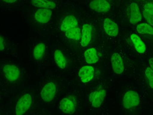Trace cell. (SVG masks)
<instances>
[{
  "instance_id": "cell-17",
  "label": "cell",
  "mask_w": 153,
  "mask_h": 115,
  "mask_svg": "<svg viewBox=\"0 0 153 115\" xmlns=\"http://www.w3.org/2000/svg\"><path fill=\"white\" fill-rule=\"evenodd\" d=\"M31 2L34 6L40 8L53 9L56 6L54 2L50 0H32Z\"/></svg>"
},
{
  "instance_id": "cell-7",
  "label": "cell",
  "mask_w": 153,
  "mask_h": 115,
  "mask_svg": "<svg viewBox=\"0 0 153 115\" xmlns=\"http://www.w3.org/2000/svg\"><path fill=\"white\" fill-rule=\"evenodd\" d=\"M106 96V91L104 90H97L90 94L89 97V101L94 108L100 107Z\"/></svg>"
},
{
  "instance_id": "cell-2",
  "label": "cell",
  "mask_w": 153,
  "mask_h": 115,
  "mask_svg": "<svg viewBox=\"0 0 153 115\" xmlns=\"http://www.w3.org/2000/svg\"><path fill=\"white\" fill-rule=\"evenodd\" d=\"M140 102V99L137 93L134 91H128L123 96V105L125 108H130L138 106Z\"/></svg>"
},
{
  "instance_id": "cell-9",
  "label": "cell",
  "mask_w": 153,
  "mask_h": 115,
  "mask_svg": "<svg viewBox=\"0 0 153 115\" xmlns=\"http://www.w3.org/2000/svg\"><path fill=\"white\" fill-rule=\"evenodd\" d=\"M52 15L51 9L40 8L35 13V19L38 22L45 23L49 22Z\"/></svg>"
},
{
  "instance_id": "cell-5",
  "label": "cell",
  "mask_w": 153,
  "mask_h": 115,
  "mask_svg": "<svg viewBox=\"0 0 153 115\" xmlns=\"http://www.w3.org/2000/svg\"><path fill=\"white\" fill-rule=\"evenodd\" d=\"M89 6L90 9L98 13H106L111 9V4L107 0H93Z\"/></svg>"
},
{
  "instance_id": "cell-18",
  "label": "cell",
  "mask_w": 153,
  "mask_h": 115,
  "mask_svg": "<svg viewBox=\"0 0 153 115\" xmlns=\"http://www.w3.org/2000/svg\"><path fill=\"white\" fill-rule=\"evenodd\" d=\"M45 52V46L44 43H40L35 46L33 52L34 58L36 60H40L42 58Z\"/></svg>"
},
{
  "instance_id": "cell-23",
  "label": "cell",
  "mask_w": 153,
  "mask_h": 115,
  "mask_svg": "<svg viewBox=\"0 0 153 115\" xmlns=\"http://www.w3.org/2000/svg\"><path fill=\"white\" fill-rule=\"evenodd\" d=\"M143 15L148 23L153 27V15L149 14L145 10H143Z\"/></svg>"
},
{
  "instance_id": "cell-19",
  "label": "cell",
  "mask_w": 153,
  "mask_h": 115,
  "mask_svg": "<svg viewBox=\"0 0 153 115\" xmlns=\"http://www.w3.org/2000/svg\"><path fill=\"white\" fill-rule=\"evenodd\" d=\"M54 58L56 64L61 69H64L66 66V60L62 52L59 50L55 51Z\"/></svg>"
},
{
  "instance_id": "cell-25",
  "label": "cell",
  "mask_w": 153,
  "mask_h": 115,
  "mask_svg": "<svg viewBox=\"0 0 153 115\" xmlns=\"http://www.w3.org/2000/svg\"><path fill=\"white\" fill-rule=\"evenodd\" d=\"M0 48H1V50L2 51L5 49V42H4V39L2 38V36H1L0 38Z\"/></svg>"
},
{
  "instance_id": "cell-11",
  "label": "cell",
  "mask_w": 153,
  "mask_h": 115,
  "mask_svg": "<svg viewBox=\"0 0 153 115\" xmlns=\"http://www.w3.org/2000/svg\"><path fill=\"white\" fill-rule=\"evenodd\" d=\"M104 28L106 34L112 37H115L119 33V27L117 23L109 19L106 18L103 23Z\"/></svg>"
},
{
  "instance_id": "cell-1",
  "label": "cell",
  "mask_w": 153,
  "mask_h": 115,
  "mask_svg": "<svg viewBox=\"0 0 153 115\" xmlns=\"http://www.w3.org/2000/svg\"><path fill=\"white\" fill-rule=\"evenodd\" d=\"M32 103V98L29 93L23 95L19 99L16 104L15 109L16 114L18 115H23L31 107Z\"/></svg>"
},
{
  "instance_id": "cell-26",
  "label": "cell",
  "mask_w": 153,
  "mask_h": 115,
  "mask_svg": "<svg viewBox=\"0 0 153 115\" xmlns=\"http://www.w3.org/2000/svg\"><path fill=\"white\" fill-rule=\"evenodd\" d=\"M149 65L150 67L153 70V58H151L149 60Z\"/></svg>"
},
{
  "instance_id": "cell-14",
  "label": "cell",
  "mask_w": 153,
  "mask_h": 115,
  "mask_svg": "<svg viewBox=\"0 0 153 115\" xmlns=\"http://www.w3.org/2000/svg\"><path fill=\"white\" fill-rule=\"evenodd\" d=\"M92 27L89 24H85L82 28L81 37V45L86 47L90 42L92 37Z\"/></svg>"
},
{
  "instance_id": "cell-3",
  "label": "cell",
  "mask_w": 153,
  "mask_h": 115,
  "mask_svg": "<svg viewBox=\"0 0 153 115\" xmlns=\"http://www.w3.org/2000/svg\"><path fill=\"white\" fill-rule=\"evenodd\" d=\"M56 92V86L53 83L49 82L45 85L41 91V97L45 102L51 101Z\"/></svg>"
},
{
  "instance_id": "cell-22",
  "label": "cell",
  "mask_w": 153,
  "mask_h": 115,
  "mask_svg": "<svg viewBox=\"0 0 153 115\" xmlns=\"http://www.w3.org/2000/svg\"><path fill=\"white\" fill-rule=\"evenodd\" d=\"M145 74L149 81L150 87L153 89V70L151 67H148L145 71Z\"/></svg>"
},
{
  "instance_id": "cell-27",
  "label": "cell",
  "mask_w": 153,
  "mask_h": 115,
  "mask_svg": "<svg viewBox=\"0 0 153 115\" xmlns=\"http://www.w3.org/2000/svg\"><path fill=\"white\" fill-rule=\"evenodd\" d=\"M2 1L8 3H13L16 2L17 0H2Z\"/></svg>"
},
{
  "instance_id": "cell-21",
  "label": "cell",
  "mask_w": 153,
  "mask_h": 115,
  "mask_svg": "<svg viewBox=\"0 0 153 115\" xmlns=\"http://www.w3.org/2000/svg\"><path fill=\"white\" fill-rule=\"evenodd\" d=\"M137 30L141 34H147L153 35V27L147 23H140L137 27Z\"/></svg>"
},
{
  "instance_id": "cell-6",
  "label": "cell",
  "mask_w": 153,
  "mask_h": 115,
  "mask_svg": "<svg viewBox=\"0 0 153 115\" xmlns=\"http://www.w3.org/2000/svg\"><path fill=\"white\" fill-rule=\"evenodd\" d=\"M3 72L5 77L10 81H16L20 75L19 69L14 65L7 64L4 66Z\"/></svg>"
},
{
  "instance_id": "cell-10",
  "label": "cell",
  "mask_w": 153,
  "mask_h": 115,
  "mask_svg": "<svg viewBox=\"0 0 153 115\" xmlns=\"http://www.w3.org/2000/svg\"><path fill=\"white\" fill-rule=\"evenodd\" d=\"M59 108L62 112L67 114H73L76 111L75 102L69 98H64L61 101Z\"/></svg>"
},
{
  "instance_id": "cell-12",
  "label": "cell",
  "mask_w": 153,
  "mask_h": 115,
  "mask_svg": "<svg viewBox=\"0 0 153 115\" xmlns=\"http://www.w3.org/2000/svg\"><path fill=\"white\" fill-rule=\"evenodd\" d=\"M94 69L90 66H85L81 67L79 72V75L83 83H87L94 77Z\"/></svg>"
},
{
  "instance_id": "cell-20",
  "label": "cell",
  "mask_w": 153,
  "mask_h": 115,
  "mask_svg": "<svg viewBox=\"0 0 153 115\" xmlns=\"http://www.w3.org/2000/svg\"><path fill=\"white\" fill-rule=\"evenodd\" d=\"M66 36L71 39L79 40L81 37L80 29L77 27L71 29L66 31Z\"/></svg>"
},
{
  "instance_id": "cell-4",
  "label": "cell",
  "mask_w": 153,
  "mask_h": 115,
  "mask_svg": "<svg viewBox=\"0 0 153 115\" xmlns=\"http://www.w3.org/2000/svg\"><path fill=\"white\" fill-rule=\"evenodd\" d=\"M129 22L131 24H136L139 22L142 19V15L138 5L136 3H131L128 7Z\"/></svg>"
},
{
  "instance_id": "cell-13",
  "label": "cell",
  "mask_w": 153,
  "mask_h": 115,
  "mask_svg": "<svg viewBox=\"0 0 153 115\" xmlns=\"http://www.w3.org/2000/svg\"><path fill=\"white\" fill-rule=\"evenodd\" d=\"M78 22L75 16L72 15L66 16L62 22L60 26L61 30L63 32L77 27Z\"/></svg>"
},
{
  "instance_id": "cell-24",
  "label": "cell",
  "mask_w": 153,
  "mask_h": 115,
  "mask_svg": "<svg viewBox=\"0 0 153 115\" xmlns=\"http://www.w3.org/2000/svg\"><path fill=\"white\" fill-rule=\"evenodd\" d=\"M149 14L153 15V2H150L145 4L144 10Z\"/></svg>"
},
{
  "instance_id": "cell-8",
  "label": "cell",
  "mask_w": 153,
  "mask_h": 115,
  "mask_svg": "<svg viewBox=\"0 0 153 115\" xmlns=\"http://www.w3.org/2000/svg\"><path fill=\"white\" fill-rule=\"evenodd\" d=\"M112 66L115 73L120 74L124 71V65L123 60L121 56L118 53L113 54L111 58Z\"/></svg>"
},
{
  "instance_id": "cell-16",
  "label": "cell",
  "mask_w": 153,
  "mask_h": 115,
  "mask_svg": "<svg viewBox=\"0 0 153 115\" xmlns=\"http://www.w3.org/2000/svg\"><path fill=\"white\" fill-rule=\"evenodd\" d=\"M84 56L86 62L88 64L95 63L99 60L97 52L94 48H90L85 51Z\"/></svg>"
},
{
  "instance_id": "cell-15",
  "label": "cell",
  "mask_w": 153,
  "mask_h": 115,
  "mask_svg": "<svg viewBox=\"0 0 153 115\" xmlns=\"http://www.w3.org/2000/svg\"><path fill=\"white\" fill-rule=\"evenodd\" d=\"M130 37L136 50L140 54L145 53L146 50V45L140 37L136 34H131Z\"/></svg>"
}]
</instances>
